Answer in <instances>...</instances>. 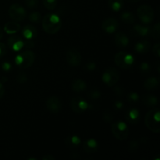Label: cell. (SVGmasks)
<instances>
[{"label":"cell","instance_id":"cell-7","mask_svg":"<svg viewBox=\"0 0 160 160\" xmlns=\"http://www.w3.org/2000/svg\"><path fill=\"white\" fill-rule=\"evenodd\" d=\"M102 80L103 82L109 87H112L117 84L120 80V73L119 71L114 67H109L106 69L102 73Z\"/></svg>","mask_w":160,"mask_h":160},{"label":"cell","instance_id":"cell-37","mask_svg":"<svg viewBox=\"0 0 160 160\" xmlns=\"http://www.w3.org/2000/svg\"><path fill=\"white\" fill-rule=\"evenodd\" d=\"M114 93L116 94L118 96H123L125 93V89L123 86H120V85H117L114 87Z\"/></svg>","mask_w":160,"mask_h":160},{"label":"cell","instance_id":"cell-34","mask_svg":"<svg viewBox=\"0 0 160 160\" xmlns=\"http://www.w3.org/2000/svg\"><path fill=\"white\" fill-rule=\"evenodd\" d=\"M139 98H140L139 95L135 92H130L128 95V99L129 100L130 102H137L139 100Z\"/></svg>","mask_w":160,"mask_h":160},{"label":"cell","instance_id":"cell-38","mask_svg":"<svg viewBox=\"0 0 160 160\" xmlns=\"http://www.w3.org/2000/svg\"><path fill=\"white\" fill-rule=\"evenodd\" d=\"M152 51L153 53H154L155 56H156L157 58H159L160 56V44L159 42H157L154 45L152 48Z\"/></svg>","mask_w":160,"mask_h":160},{"label":"cell","instance_id":"cell-15","mask_svg":"<svg viewBox=\"0 0 160 160\" xmlns=\"http://www.w3.org/2000/svg\"><path fill=\"white\" fill-rule=\"evenodd\" d=\"M114 41H115V44L118 47V48H127L130 43L129 38L123 32L116 33L115 36H114Z\"/></svg>","mask_w":160,"mask_h":160},{"label":"cell","instance_id":"cell-36","mask_svg":"<svg viewBox=\"0 0 160 160\" xmlns=\"http://www.w3.org/2000/svg\"><path fill=\"white\" fill-rule=\"evenodd\" d=\"M17 81L20 84H24L28 81V77H27V75L23 72H20L17 76Z\"/></svg>","mask_w":160,"mask_h":160},{"label":"cell","instance_id":"cell-4","mask_svg":"<svg viewBox=\"0 0 160 160\" xmlns=\"http://www.w3.org/2000/svg\"><path fill=\"white\" fill-rule=\"evenodd\" d=\"M35 60V54L31 50H26L15 57V63L21 68H28L31 67Z\"/></svg>","mask_w":160,"mask_h":160},{"label":"cell","instance_id":"cell-40","mask_svg":"<svg viewBox=\"0 0 160 160\" xmlns=\"http://www.w3.org/2000/svg\"><path fill=\"white\" fill-rule=\"evenodd\" d=\"M113 106L116 109H117V110H121V109H123V107H124V103H123V102H122L121 100H117V101L114 102Z\"/></svg>","mask_w":160,"mask_h":160},{"label":"cell","instance_id":"cell-41","mask_svg":"<svg viewBox=\"0 0 160 160\" xmlns=\"http://www.w3.org/2000/svg\"><path fill=\"white\" fill-rule=\"evenodd\" d=\"M86 70H88V71H93L95 68H96V64L94 62H88L85 65Z\"/></svg>","mask_w":160,"mask_h":160},{"label":"cell","instance_id":"cell-21","mask_svg":"<svg viewBox=\"0 0 160 160\" xmlns=\"http://www.w3.org/2000/svg\"><path fill=\"white\" fill-rule=\"evenodd\" d=\"M20 25L16 21H10L6 23L4 26V31L8 34H14L20 30Z\"/></svg>","mask_w":160,"mask_h":160},{"label":"cell","instance_id":"cell-30","mask_svg":"<svg viewBox=\"0 0 160 160\" xmlns=\"http://www.w3.org/2000/svg\"><path fill=\"white\" fill-rule=\"evenodd\" d=\"M43 5L47 9L52 10L57 6V0H42Z\"/></svg>","mask_w":160,"mask_h":160},{"label":"cell","instance_id":"cell-10","mask_svg":"<svg viewBox=\"0 0 160 160\" xmlns=\"http://www.w3.org/2000/svg\"><path fill=\"white\" fill-rule=\"evenodd\" d=\"M67 61L71 67H78L81 62V55L80 52L76 48H70L67 52Z\"/></svg>","mask_w":160,"mask_h":160},{"label":"cell","instance_id":"cell-1","mask_svg":"<svg viewBox=\"0 0 160 160\" xmlns=\"http://www.w3.org/2000/svg\"><path fill=\"white\" fill-rule=\"evenodd\" d=\"M61 25V19L55 13L46 14L42 19L43 29L48 34H56L60 30Z\"/></svg>","mask_w":160,"mask_h":160},{"label":"cell","instance_id":"cell-33","mask_svg":"<svg viewBox=\"0 0 160 160\" xmlns=\"http://www.w3.org/2000/svg\"><path fill=\"white\" fill-rule=\"evenodd\" d=\"M139 148V142L137 140H131L128 144V149L131 152H134Z\"/></svg>","mask_w":160,"mask_h":160},{"label":"cell","instance_id":"cell-19","mask_svg":"<svg viewBox=\"0 0 160 160\" xmlns=\"http://www.w3.org/2000/svg\"><path fill=\"white\" fill-rule=\"evenodd\" d=\"M81 144V138L78 135H69L65 138V145L69 148L74 149L77 148Z\"/></svg>","mask_w":160,"mask_h":160},{"label":"cell","instance_id":"cell-9","mask_svg":"<svg viewBox=\"0 0 160 160\" xmlns=\"http://www.w3.org/2000/svg\"><path fill=\"white\" fill-rule=\"evenodd\" d=\"M70 108L78 113H81L90 108V106L85 99L81 97H75L70 100Z\"/></svg>","mask_w":160,"mask_h":160},{"label":"cell","instance_id":"cell-17","mask_svg":"<svg viewBox=\"0 0 160 160\" xmlns=\"http://www.w3.org/2000/svg\"><path fill=\"white\" fill-rule=\"evenodd\" d=\"M22 35L25 40H34L38 35V31L34 26L28 24L22 29Z\"/></svg>","mask_w":160,"mask_h":160},{"label":"cell","instance_id":"cell-44","mask_svg":"<svg viewBox=\"0 0 160 160\" xmlns=\"http://www.w3.org/2000/svg\"><path fill=\"white\" fill-rule=\"evenodd\" d=\"M5 93V88H4V86H3L2 83L0 82V98L4 95Z\"/></svg>","mask_w":160,"mask_h":160},{"label":"cell","instance_id":"cell-5","mask_svg":"<svg viewBox=\"0 0 160 160\" xmlns=\"http://www.w3.org/2000/svg\"><path fill=\"white\" fill-rule=\"evenodd\" d=\"M111 131L114 137L120 141L126 140L129 135V129L128 124L123 121L114 122L111 125Z\"/></svg>","mask_w":160,"mask_h":160},{"label":"cell","instance_id":"cell-31","mask_svg":"<svg viewBox=\"0 0 160 160\" xmlns=\"http://www.w3.org/2000/svg\"><path fill=\"white\" fill-rule=\"evenodd\" d=\"M113 114L110 111H105L102 114V120L103 121L106 122V123H111L113 121Z\"/></svg>","mask_w":160,"mask_h":160},{"label":"cell","instance_id":"cell-26","mask_svg":"<svg viewBox=\"0 0 160 160\" xmlns=\"http://www.w3.org/2000/svg\"><path fill=\"white\" fill-rule=\"evenodd\" d=\"M122 21L126 24H133L135 22V16L131 12H124L120 16Z\"/></svg>","mask_w":160,"mask_h":160},{"label":"cell","instance_id":"cell-23","mask_svg":"<svg viewBox=\"0 0 160 160\" xmlns=\"http://www.w3.org/2000/svg\"><path fill=\"white\" fill-rule=\"evenodd\" d=\"M159 80L156 77H151L144 82V87L147 90H153L159 87Z\"/></svg>","mask_w":160,"mask_h":160},{"label":"cell","instance_id":"cell-6","mask_svg":"<svg viewBox=\"0 0 160 160\" xmlns=\"http://www.w3.org/2000/svg\"><path fill=\"white\" fill-rule=\"evenodd\" d=\"M137 15L139 20L145 25L150 24L154 20V11L148 5H142L139 6L137 9Z\"/></svg>","mask_w":160,"mask_h":160},{"label":"cell","instance_id":"cell-20","mask_svg":"<svg viewBox=\"0 0 160 160\" xmlns=\"http://www.w3.org/2000/svg\"><path fill=\"white\" fill-rule=\"evenodd\" d=\"M151 45L148 41L146 40H142L140 42H138L137 43L134 45V50L137 52L138 53L140 54H145L147 52H148Z\"/></svg>","mask_w":160,"mask_h":160},{"label":"cell","instance_id":"cell-22","mask_svg":"<svg viewBox=\"0 0 160 160\" xmlns=\"http://www.w3.org/2000/svg\"><path fill=\"white\" fill-rule=\"evenodd\" d=\"M71 88L75 92H83L87 88V84L81 79H75L72 82Z\"/></svg>","mask_w":160,"mask_h":160},{"label":"cell","instance_id":"cell-42","mask_svg":"<svg viewBox=\"0 0 160 160\" xmlns=\"http://www.w3.org/2000/svg\"><path fill=\"white\" fill-rule=\"evenodd\" d=\"M6 53V47L4 43L0 42V58L2 57Z\"/></svg>","mask_w":160,"mask_h":160},{"label":"cell","instance_id":"cell-14","mask_svg":"<svg viewBox=\"0 0 160 160\" xmlns=\"http://www.w3.org/2000/svg\"><path fill=\"white\" fill-rule=\"evenodd\" d=\"M124 117L129 124H136L140 120V112L136 108H131L126 111Z\"/></svg>","mask_w":160,"mask_h":160},{"label":"cell","instance_id":"cell-13","mask_svg":"<svg viewBox=\"0 0 160 160\" xmlns=\"http://www.w3.org/2000/svg\"><path fill=\"white\" fill-rule=\"evenodd\" d=\"M46 107L53 113H57L62 109V102L57 96H51L47 99Z\"/></svg>","mask_w":160,"mask_h":160},{"label":"cell","instance_id":"cell-12","mask_svg":"<svg viewBox=\"0 0 160 160\" xmlns=\"http://www.w3.org/2000/svg\"><path fill=\"white\" fill-rule=\"evenodd\" d=\"M8 47L14 52H19L23 48V39L19 35L11 34L8 39Z\"/></svg>","mask_w":160,"mask_h":160},{"label":"cell","instance_id":"cell-28","mask_svg":"<svg viewBox=\"0 0 160 160\" xmlns=\"http://www.w3.org/2000/svg\"><path fill=\"white\" fill-rule=\"evenodd\" d=\"M29 20L33 23H39L42 20V15L38 12H32L29 14Z\"/></svg>","mask_w":160,"mask_h":160},{"label":"cell","instance_id":"cell-11","mask_svg":"<svg viewBox=\"0 0 160 160\" xmlns=\"http://www.w3.org/2000/svg\"><path fill=\"white\" fill-rule=\"evenodd\" d=\"M120 28V23L117 19L113 17L107 18L102 22V29L107 34H114Z\"/></svg>","mask_w":160,"mask_h":160},{"label":"cell","instance_id":"cell-32","mask_svg":"<svg viewBox=\"0 0 160 160\" xmlns=\"http://www.w3.org/2000/svg\"><path fill=\"white\" fill-rule=\"evenodd\" d=\"M139 70H140L141 73H144V74H146V73H150V71H151V67H150L149 63L144 62L139 65Z\"/></svg>","mask_w":160,"mask_h":160},{"label":"cell","instance_id":"cell-45","mask_svg":"<svg viewBox=\"0 0 160 160\" xmlns=\"http://www.w3.org/2000/svg\"><path fill=\"white\" fill-rule=\"evenodd\" d=\"M2 37H3V30L2 29V28L0 27V40L2 38Z\"/></svg>","mask_w":160,"mask_h":160},{"label":"cell","instance_id":"cell-2","mask_svg":"<svg viewBox=\"0 0 160 160\" xmlns=\"http://www.w3.org/2000/svg\"><path fill=\"white\" fill-rule=\"evenodd\" d=\"M145 126L150 131L156 134L160 132V112L159 109H153L147 112L145 118Z\"/></svg>","mask_w":160,"mask_h":160},{"label":"cell","instance_id":"cell-27","mask_svg":"<svg viewBox=\"0 0 160 160\" xmlns=\"http://www.w3.org/2000/svg\"><path fill=\"white\" fill-rule=\"evenodd\" d=\"M88 97L92 100H97L101 97V92L98 88H93L88 92Z\"/></svg>","mask_w":160,"mask_h":160},{"label":"cell","instance_id":"cell-24","mask_svg":"<svg viewBox=\"0 0 160 160\" xmlns=\"http://www.w3.org/2000/svg\"><path fill=\"white\" fill-rule=\"evenodd\" d=\"M142 102H143V103L146 106H148V107H155L159 103V99L155 95H147L143 97Z\"/></svg>","mask_w":160,"mask_h":160},{"label":"cell","instance_id":"cell-39","mask_svg":"<svg viewBox=\"0 0 160 160\" xmlns=\"http://www.w3.org/2000/svg\"><path fill=\"white\" fill-rule=\"evenodd\" d=\"M1 68L2 70H4V71L8 72L11 70V68H12V65H11V63L9 62L5 61V62H3L2 63Z\"/></svg>","mask_w":160,"mask_h":160},{"label":"cell","instance_id":"cell-18","mask_svg":"<svg viewBox=\"0 0 160 160\" xmlns=\"http://www.w3.org/2000/svg\"><path fill=\"white\" fill-rule=\"evenodd\" d=\"M98 142L94 138H89L84 142L83 145V149L87 153H94L98 151Z\"/></svg>","mask_w":160,"mask_h":160},{"label":"cell","instance_id":"cell-43","mask_svg":"<svg viewBox=\"0 0 160 160\" xmlns=\"http://www.w3.org/2000/svg\"><path fill=\"white\" fill-rule=\"evenodd\" d=\"M42 160H54L55 157L53 156H52V155L48 154L44 156L43 157H42Z\"/></svg>","mask_w":160,"mask_h":160},{"label":"cell","instance_id":"cell-35","mask_svg":"<svg viewBox=\"0 0 160 160\" xmlns=\"http://www.w3.org/2000/svg\"><path fill=\"white\" fill-rule=\"evenodd\" d=\"M24 2L27 7H28L29 9H34L38 5L39 0H24Z\"/></svg>","mask_w":160,"mask_h":160},{"label":"cell","instance_id":"cell-8","mask_svg":"<svg viewBox=\"0 0 160 160\" xmlns=\"http://www.w3.org/2000/svg\"><path fill=\"white\" fill-rule=\"evenodd\" d=\"M9 17L13 21L20 22L27 17V12L24 7L19 3H14L9 9Z\"/></svg>","mask_w":160,"mask_h":160},{"label":"cell","instance_id":"cell-16","mask_svg":"<svg viewBox=\"0 0 160 160\" xmlns=\"http://www.w3.org/2000/svg\"><path fill=\"white\" fill-rule=\"evenodd\" d=\"M150 29L151 28L145 24H136L132 28V34L137 37H146L150 35Z\"/></svg>","mask_w":160,"mask_h":160},{"label":"cell","instance_id":"cell-25","mask_svg":"<svg viewBox=\"0 0 160 160\" xmlns=\"http://www.w3.org/2000/svg\"><path fill=\"white\" fill-rule=\"evenodd\" d=\"M123 0H108L109 7L113 12H119L123 8Z\"/></svg>","mask_w":160,"mask_h":160},{"label":"cell","instance_id":"cell-46","mask_svg":"<svg viewBox=\"0 0 160 160\" xmlns=\"http://www.w3.org/2000/svg\"><path fill=\"white\" fill-rule=\"evenodd\" d=\"M127 1L130 2H138L139 0H127Z\"/></svg>","mask_w":160,"mask_h":160},{"label":"cell","instance_id":"cell-29","mask_svg":"<svg viewBox=\"0 0 160 160\" xmlns=\"http://www.w3.org/2000/svg\"><path fill=\"white\" fill-rule=\"evenodd\" d=\"M150 35L155 39H159L160 37V25L159 23L155 24L150 29Z\"/></svg>","mask_w":160,"mask_h":160},{"label":"cell","instance_id":"cell-3","mask_svg":"<svg viewBox=\"0 0 160 160\" xmlns=\"http://www.w3.org/2000/svg\"><path fill=\"white\" fill-rule=\"evenodd\" d=\"M115 63L120 68L127 70L130 69L134 64V56L131 53L125 51H121L117 52L114 57Z\"/></svg>","mask_w":160,"mask_h":160}]
</instances>
